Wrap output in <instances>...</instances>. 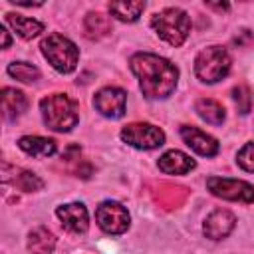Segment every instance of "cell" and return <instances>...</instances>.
I'll use <instances>...</instances> for the list:
<instances>
[{
	"mask_svg": "<svg viewBox=\"0 0 254 254\" xmlns=\"http://www.w3.org/2000/svg\"><path fill=\"white\" fill-rule=\"evenodd\" d=\"M58 218L62 220V224L69 230V232H85L89 226V216H87V208L81 202H69V204H62L56 210Z\"/></svg>",
	"mask_w": 254,
	"mask_h": 254,
	"instance_id": "obj_13",
	"label": "cell"
},
{
	"mask_svg": "<svg viewBox=\"0 0 254 254\" xmlns=\"http://www.w3.org/2000/svg\"><path fill=\"white\" fill-rule=\"evenodd\" d=\"M189 196V190L181 185H173V183H159L153 190V198L159 206L163 208H177L181 206Z\"/></svg>",
	"mask_w": 254,
	"mask_h": 254,
	"instance_id": "obj_14",
	"label": "cell"
},
{
	"mask_svg": "<svg viewBox=\"0 0 254 254\" xmlns=\"http://www.w3.org/2000/svg\"><path fill=\"white\" fill-rule=\"evenodd\" d=\"M155 32L171 46H181L190 34V18L181 8H165L151 20Z\"/></svg>",
	"mask_w": 254,
	"mask_h": 254,
	"instance_id": "obj_3",
	"label": "cell"
},
{
	"mask_svg": "<svg viewBox=\"0 0 254 254\" xmlns=\"http://www.w3.org/2000/svg\"><path fill=\"white\" fill-rule=\"evenodd\" d=\"M109 30H111L109 18L103 16L101 12H89L83 20V32L89 40H99V38L107 36Z\"/></svg>",
	"mask_w": 254,
	"mask_h": 254,
	"instance_id": "obj_21",
	"label": "cell"
},
{
	"mask_svg": "<svg viewBox=\"0 0 254 254\" xmlns=\"http://www.w3.org/2000/svg\"><path fill=\"white\" fill-rule=\"evenodd\" d=\"M18 147L32 155V157H50L56 153V143L52 139L46 137H38V135H26L18 139Z\"/></svg>",
	"mask_w": 254,
	"mask_h": 254,
	"instance_id": "obj_17",
	"label": "cell"
},
{
	"mask_svg": "<svg viewBox=\"0 0 254 254\" xmlns=\"http://www.w3.org/2000/svg\"><path fill=\"white\" fill-rule=\"evenodd\" d=\"M234 224H236L234 214L230 210L218 208V210H214V212H210L206 216L204 226H202V232L210 240H222V238H226L232 232Z\"/></svg>",
	"mask_w": 254,
	"mask_h": 254,
	"instance_id": "obj_11",
	"label": "cell"
},
{
	"mask_svg": "<svg viewBox=\"0 0 254 254\" xmlns=\"http://www.w3.org/2000/svg\"><path fill=\"white\" fill-rule=\"evenodd\" d=\"M230 65V54L222 46H208L198 52L194 60V73L204 83H216L228 75Z\"/></svg>",
	"mask_w": 254,
	"mask_h": 254,
	"instance_id": "obj_4",
	"label": "cell"
},
{
	"mask_svg": "<svg viewBox=\"0 0 254 254\" xmlns=\"http://www.w3.org/2000/svg\"><path fill=\"white\" fill-rule=\"evenodd\" d=\"M8 73L18 79V81H24V83H32L40 77V69L28 62H12L8 65Z\"/></svg>",
	"mask_w": 254,
	"mask_h": 254,
	"instance_id": "obj_23",
	"label": "cell"
},
{
	"mask_svg": "<svg viewBox=\"0 0 254 254\" xmlns=\"http://www.w3.org/2000/svg\"><path fill=\"white\" fill-rule=\"evenodd\" d=\"M121 139L135 149H157L165 143V133L151 123H129L121 129Z\"/></svg>",
	"mask_w": 254,
	"mask_h": 254,
	"instance_id": "obj_7",
	"label": "cell"
},
{
	"mask_svg": "<svg viewBox=\"0 0 254 254\" xmlns=\"http://www.w3.org/2000/svg\"><path fill=\"white\" fill-rule=\"evenodd\" d=\"M194 165L196 163L189 155H185L183 151H175V149L159 157V169L167 175H185L190 169H194Z\"/></svg>",
	"mask_w": 254,
	"mask_h": 254,
	"instance_id": "obj_15",
	"label": "cell"
},
{
	"mask_svg": "<svg viewBox=\"0 0 254 254\" xmlns=\"http://www.w3.org/2000/svg\"><path fill=\"white\" fill-rule=\"evenodd\" d=\"M42 54L52 64V67L58 69L60 73L73 71L77 65V58H79L77 46L62 34H50L42 42Z\"/></svg>",
	"mask_w": 254,
	"mask_h": 254,
	"instance_id": "obj_5",
	"label": "cell"
},
{
	"mask_svg": "<svg viewBox=\"0 0 254 254\" xmlns=\"http://www.w3.org/2000/svg\"><path fill=\"white\" fill-rule=\"evenodd\" d=\"M208 190L214 196H220L224 200H240V202H254V185L238 179H226V177H210L206 181Z\"/></svg>",
	"mask_w": 254,
	"mask_h": 254,
	"instance_id": "obj_6",
	"label": "cell"
},
{
	"mask_svg": "<svg viewBox=\"0 0 254 254\" xmlns=\"http://www.w3.org/2000/svg\"><path fill=\"white\" fill-rule=\"evenodd\" d=\"M125 101H127V95L119 87H103L93 97L95 109L101 115L111 117V119L123 117V113H125Z\"/></svg>",
	"mask_w": 254,
	"mask_h": 254,
	"instance_id": "obj_9",
	"label": "cell"
},
{
	"mask_svg": "<svg viewBox=\"0 0 254 254\" xmlns=\"http://www.w3.org/2000/svg\"><path fill=\"white\" fill-rule=\"evenodd\" d=\"M40 109H42L44 123L52 131H60V133L69 131L71 127H75L79 119L75 103L65 93H52L44 97L40 101Z\"/></svg>",
	"mask_w": 254,
	"mask_h": 254,
	"instance_id": "obj_2",
	"label": "cell"
},
{
	"mask_svg": "<svg viewBox=\"0 0 254 254\" xmlns=\"http://www.w3.org/2000/svg\"><path fill=\"white\" fill-rule=\"evenodd\" d=\"M95 220H97L99 228L107 234H123L131 222L127 208L115 200L101 202L95 210Z\"/></svg>",
	"mask_w": 254,
	"mask_h": 254,
	"instance_id": "obj_8",
	"label": "cell"
},
{
	"mask_svg": "<svg viewBox=\"0 0 254 254\" xmlns=\"http://www.w3.org/2000/svg\"><path fill=\"white\" fill-rule=\"evenodd\" d=\"M28 107V99L22 91L14 89V87H4L2 89V115L12 121L16 117H20Z\"/></svg>",
	"mask_w": 254,
	"mask_h": 254,
	"instance_id": "obj_16",
	"label": "cell"
},
{
	"mask_svg": "<svg viewBox=\"0 0 254 254\" xmlns=\"http://www.w3.org/2000/svg\"><path fill=\"white\" fill-rule=\"evenodd\" d=\"M194 109H196L198 117L204 119V121L210 123V125H222V121H224V117H226L224 107H222L218 101L208 99V97L198 99V101L194 103Z\"/></svg>",
	"mask_w": 254,
	"mask_h": 254,
	"instance_id": "obj_20",
	"label": "cell"
},
{
	"mask_svg": "<svg viewBox=\"0 0 254 254\" xmlns=\"http://www.w3.org/2000/svg\"><path fill=\"white\" fill-rule=\"evenodd\" d=\"M181 137L183 141L198 155L202 157H214L218 153V141L214 137H210L208 133L200 131L198 127H190V125H183L181 127Z\"/></svg>",
	"mask_w": 254,
	"mask_h": 254,
	"instance_id": "obj_10",
	"label": "cell"
},
{
	"mask_svg": "<svg viewBox=\"0 0 254 254\" xmlns=\"http://www.w3.org/2000/svg\"><path fill=\"white\" fill-rule=\"evenodd\" d=\"M129 64L147 99H165L175 91L179 69L169 60L155 54L141 52V54H135Z\"/></svg>",
	"mask_w": 254,
	"mask_h": 254,
	"instance_id": "obj_1",
	"label": "cell"
},
{
	"mask_svg": "<svg viewBox=\"0 0 254 254\" xmlns=\"http://www.w3.org/2000/svg\"><path fill=\"white\" fill-rule=\"evenodd\" d=\"M232 99H234V103L242 115H246L252 109V91L246 85H236L232 89Z\"/></svg>",
	"mask_w": 254,
	"mask_h": 254,
	"instance_id": "obj_24",
	"label": "cell"
},
{
	"mask_svg": "<svg viewBox=\"0 0 254 254\" xmlns=\"http://www.w3.org/2000/svg\"><path fill=\"white\" fill-rule=\"evenodd\" d=\"M236 161H238V165H240L244 171L254 173V143H246V145L238 151Z\"/></svg>",
	"mask_w": 254,
	"mask_h": 254,
	"instance_id": "obj_25",
	"label": "cell"
},
{
	"mask_svg": "<svg viewBox=\"0 0 254 254\" xmlns=\"http://www.w3.org/2000/svg\"><path fill=\"white\" fill-rule=\"evenodd\" d=\"M145 10V2H111L109 12L121 22H135Z\"/></svg>",
	"mask_w": 254,
	"mask_h": 254,
	"instance_id": "obj_22",
	"label": "cell"
},
{
	"mask_svg": "<svg viewBox=\"0 0 254 254\" xmlns=\"http://www.w3.org/2000/svg\"><path fill=\"white\" fill-rule=\"evenodd\" d=\"M6 24H10L14 28V32L24 40H32V38L40 36V32H44L42 22H38L34 18L18 16V14H6Z\"/></svg>",
	"mask_w": 254,
	"mask_h": 254,
	"instance_id": "obj_18",
	"label": "cell"
},
{
	"mask_svg": "<svg viewBox=\"0 0 254 254\" xmlns=\"http://www.w3.org/2000/svg\"><path fill=\"white\" fill-rule=\"evenodd\" d=\"M54 246H56V236L48 228H44V226L34 228L30 232V236H28V250H30V254H52Z\"/></svg>",
	"mask_w": 254,
	"mask_h": 254,
	"instance_id": "obj_19",
	"label": "cell"
},
{
	"mask_svg": "<svg viewBox=\"0 0 254 254\" xmlns=\"http://www.w3.org/2000/svg\"><path fill=\"white\" fill-rule=\"evenodd\" d=\"M2 181H4V185H12L14 189L24 190V192H34L44 187V181L40 177H36L30 171H24V169L10 167L8 163H2Z\"/></svg>",
	"mask_w": 254,
	"mask_h": 254,
	"instance_id": "obj_12",
	"label": "cell"
},
{
	"mask_svg": "<svg viewBox=\"0 0 254 254\" xmlns=\"http://www.w3.org/2000/svg\"><path fill=\"white\" fill-rule=\"evenodd\" d=\"M0 32H2V48H10V34H8V30L2 28Z\"/></svg>",
	"mask_w": 254,
	"mask_h": 254,
	"instance_id": "obj_26",
	"label": "cell"
}]
</instances>
